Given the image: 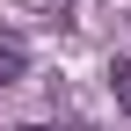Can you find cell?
<instances>
[{
    "instance_id": "1",
    "label": "cell",
    "mask_w": 131,
    "mask_h": 131,
    "mask_svg": "<svg viewBox=\"0 0 131 131\" xmlns=\"http://www.w3.org/2000/svg\"><path fill=\"white\" fill-rule=\"evenodd\" d=\"M22 73H29V44L0 29V88H15V80H22Z\"/></svg>"
},
{
    "instance_id": "2",
    "label": "cell",
    "mask_w": 131,
    "mask_h": 131,
    "mask_svg": "<svg viewBox=\"0 0 131 131\" xmlns=\"http://www.w3.org/2000/svg\"><path fill=\"white\" fill-rule=\"evenodd\" d=\"M109 88H117V102L131 109V58H117V66H109Z\"/></svg>"
},
{
    "instance_id": "3",
    "label": "cell",
    "mask_w": 131,
    "mask_h": 131,
    "mask_svg": "<svg viewBox=\"0 0 131 131\" xmlns=\"http://www.w3.org/2000/svg\"><path fill=\"white\" fill-rule=\"evenodd\" d=\"M22 131H80V124H22Z\"/></svg>"
}]
</instances>
